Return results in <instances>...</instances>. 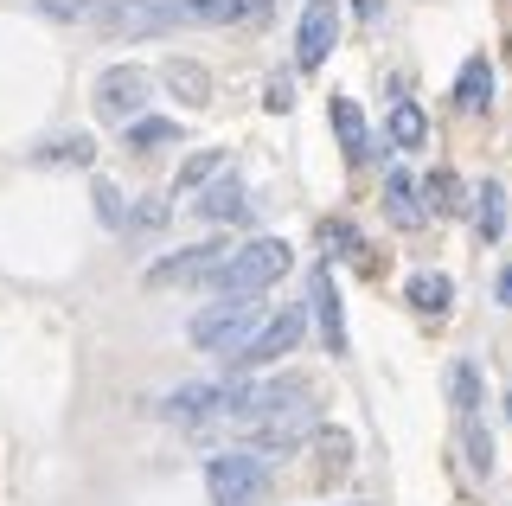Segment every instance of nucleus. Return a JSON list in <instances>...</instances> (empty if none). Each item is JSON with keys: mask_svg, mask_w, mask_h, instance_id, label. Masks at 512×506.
<instances>
[{"mask_svg": "<svg viewBox=\"0 0 512 506\" xmlns=\"http://www.w3.org/2000/svg\"><path fill=\"white\" fill-rule=\"evenodd\" d=\"M384 212H391V225H404V231H416L423 225V186L410 180V173H384Z\"/></svg>", "mask_w": 512, "mask_h": 506, "instance_id": "f8f14e48", "label": "nucleus"}, {"mask_svg": "<svg viewBox=\"0 0 512 506\" xmlns=\"http://www.w3.org/2000/svg\"><path fill=\"white\" fill-rule=\"evenodd\" d=\"M269 13V0H186V20H205V26H237V20H256Z\"/></svg>", "mask_w": 512, "mask_h": 506, "instance_id": "f3484780", "label": "nucleus"}, {"mask_svg": "<svg viewBox=\"0 0 512 506\" xmlns=\"http://www.w3.org/2000/svg\"><path fill=\"white\" fill-rule=\"evenodd\" d=\"M474 231L487 237V244H500V237H506V186L500 180H480V193H474Z\"/></svg>", "mask_w": 512, "mask_h": 506, "instance_id": "dca6fc26", "label": "nucleus"}, {"mask_svg": "<svg viewBox=\"0 0 512 506\" xmlns=\"http://www.w3.org/2000/svg\"><path fill=\"white\" fill-rule=\"evenodd\" d=\"M224 167V154L218 148H205V154H192V161L180 167V180H173V193H192V186H205V180H212V173Z\"/></svg>", "mask_w": 512, "mask_h": 506, "instance_id": "393cba45", "label": "nucleus"}, {"mask_svg": "<svg viewBox=\"0 0 512 506\" xmlns=\"http://www.w3.org/2000/svg\"><path fill=\"white\" fill-rule=\"evenodd\" d=\"M327 109H333V135H340V148L352 154V161H365V154H372V135H365L359 103H352V97H333Z\"/></svg>", "mask_w": 512, "mask_h": 506, "instance_id": "a211bd4d", "label": "nucleus"}, {"mask_svg": "<svg viewBox=\"0 0 512 506\" xmlns=\"http://www.w3.org/2000/svg\"><path fill=\"white\" fill-rule=\"evenodd\" d=\"M96 218H103V225H122V218H128V205H122L116 186H96Z\"/></svg>", "mask_w": 512, "mask_h": 506, "instance_id": "cd10ccee", "label": "nucleus"}, {"mask_svg": "<svg viewBox=\"0 0 512 506\" xmlns=\"http://www.w3.org/2000/svg\"><path fill=\"white\" fill-rule=\"evenodd\" d=\"M160 410L180 417V423H199V417H212V410H224V385H180Z\"/></svg>", "mask_w": 512, "mask_h": 506, "instance_id": "2eb2a0df", "label": "nucleus"}, {"mask_svg": "<svg viewBox=\"0 0 512 506\" xmlns=\"http://www.w3.org/2000/svg\"><path fill=\"white\" fill-rule=\"evenodd\" d=\"M205 487H212V506H250L269 487V462L263 455H212Z\"/></svg>", "mask_w": 512, "mask_h": 506, "instance_id": "20e7f679", "label": "nucleus"}, {"mask_svg": "<svg viewBox=\"0 0 512 506\" xmlns=\"http://www.w3.org/2000/svg\"><path fill=\"white\" fill-rule=\"evenodd\" d=\"M160 84H167V90H173V97H180L186 109L212 103V71H205V65H192V58H167V65H160Z\"/></svg>", "mask_w": 512, "mask_h": 506, "instance_id": "9b49d317", "label": "nucleus"}, {"mask_svg": "<svg viewBox=\"0 0 512 506\" xmlns=\"http://www.w3.org/2000/svg\"><path fill=\"white\" fill-rule=\"evenodd\" d=\"M301 334H308V314H301V308H282L276 321H263L244 346H237V353H224V359H231L237 372H244V366H276L282 353H295V346H301Z\"/></svg>", "mask_w": 512, "mask_h": 506, "instance_id": "39448f33", "label": "nucleus"}, {"mask_svg": "<svg viewBox=\"0 0 512 506\" xmlns=\"http://www.w3.org/2000/svg\"><path fill=\"white\" fill-rule=\"evenodd\" d=\"M455 103H461V109H487V103H493V65H487V58H468V65H461Z\"/></svg>", "mask_w": 512, "mask_h": 506, "instance_id": "aec40b11", "label": "nucleus"}, {"mask_svg": "<svg viewBox=\"0 0 512 506\" xmlns=\"http://www.w3.org/2000/svg\"><path fill=\"white\" fill-rule=\"evenodd\" d=\"M308 302H314V327H320V340H327V353H346V314H340V289H333L327 270H314Z\"/></svg>", "mask_w": 512, "mask_h": 506, "instance_id": "9d476101", "label": "nucleus"}, {"mask_svg": "<svg viewBox=\"0 0 512 506\" xmlns=\"http://www.w3.org/2000/svg\"><path fill=\"white\" fill-rule=\"evenodd\" d=\"M327 237H333V244L346 250V257H359V231H352L346 218H333V225H327Z\"/></svg>", "mask_w": 512, "mask_h": 506, "instance_id": "2f4dec72", "label": "nucleus"}, {"mask_svg": "<svg viewBox=\"0 0 512 506\" xmlns=\"http://www.w3.org/2000/svg\"><path fill=\"white\" fill-rule=\"evenodd\" d=\"M231 257H237L231 237H212V244H192V250H180V257H160L148 270V282L154 289H167V282H218Z\"/></svg>", "mask_w": 512, "mask_h": 506, "instance_id": "423d86ee", "label": "nucleus"}, {"mask_svg": "<svg viewBox=\"0 0 512 506\" xmlns=\"http://www.w3.org/2000/svg\"><path fill=\"white\" fill-rule=\"evenodd\" d=\"M199 218H212V225H237V218H250V193L237 180H212L199 199Z\"/></svg>", "mask_w": 512, "mask_h": 506, "instance_id": "ddd939ff", "label": "nucleus"}, {"mask_svg": "<svg viewBox=\"0 0 512 506\" xmlns=\"http://www.w3.org/2000/svg\"><path fill=\"white\" fill-rule=\"evenodd\" d=\"M333 39H340V7H333V0H308V7H301V33H295V65L320 71L327 52H333Z\"/></svg>", "mask_w": 512, "mask_h": 506, "instance_id": "1a4fd4ad", "label": "nucleus"}, {"mask_svg": "<svg viewBox=\"0 0 512 506\" xmlns=\"http://www.w3.org/2000/svg\"><path fill=\"white\" fill-rule=\"evenodd\" d=\"M301 404H308V378L301 372L256 378V385H224V417H237V423H276Z\"/></svg>", "mask_w": 512, "mask_h": 506, "instance_id": "f257e3e1", "label": "nucleus"}, {"mask_svg": "<svg viewBox=\"0 0 512 506\" xmlns=\"http://www.w3.org/2000/svg\"><path fill=\"white\" fill-rule=\"evenodd\" d=\"M39 13H52V20H90V0H39Z\"/></svg>", "mask_w": 512, "mask_h": 506, "instance_id": "c85d7f7f", "label": "nucleus"}, {"mask_svg": "<svg viewBox=\"0 0 512 506\" xmlns=\"http://www.w3.org/2000/svg\"><path fill=\"white\" fill-rule=\"evenodd\" d=\"M263 109H269V116H288V109H295V84H288V77H269Z\"/></svg>", "mask_w": 512, "mask_h": 506, "instance_id": "bb28decb", "label": "nucleus"}, {"mask_svg": "<svg viewBox=\"0 0 512 506\" xmlns=\"http://www.w3.org/2000/svg\"><path fill=\"white\" fill-rule=\"evenodd\" d=\"M468 462H474L480 474L493 468V442H487V430H468Z\"/></svg>", "mask_w": 512, "mask_h": 506, "instance_id": "7c9ffc66", "label": "nucleus"}, {"mask_svg": "<svg viewBox=\"0 0 512 506\" xmlns=\"http://www.w3.org/2000/svg\"><path fill=\"white\" fill-rule=\"evenodd\" d=\"M250 308H256V295H218L212 308H199L192 314V346H205V353H224V346H244L237 334H244V321H250Z\"/></svg>", "mask_w": 512, "mask_h": 506, "instance_id": "0eeeda50", "label": "nucleus"}, {"mask_svg": "<svg viewBox=\"0 0 512 506\" xmlns=\"http://www.w3.org/2000/svg\"><path fill=\"white\" fill-rule=\"evenodd\" d=\"M391 141L397 148H423L429 141V122H423V109H416L410 97H397V109H391Z\"/></svg>", "mask_w": 512, "mask_h": 506, "instance_id": "412c9836", "label": "nucleus"}, {"mask_svg": "<svg viewBox=\"0 0 512 506\" xmlns=\"http://www.w3.org/2000/svg\"><path fill=\"white\" fill-rule=\"evenodd\" d=\"M423 205H429L436 218H455L461 205H468V193H461V173H455V167H429V173H423Z\"/></svg>", "mask_w": 512, "mask_h": 506, "instance_id": "4468645a", "label": "nucleus"}, {"mask_svg": "<svg viewBox=\"0 0 512 506\" xmlns=\"http://www.w3.org/2000/svg\"><path fill=\"white\" fill-rule=\"evenodd\" d=\"M448 398H455L461 417H474V404H480V372H474V366H455V372H448Z\"/></svg>", "mask_w": 512, "mask_h": 506, "instance_id": "a878e982", "label": "nucleus"}, {"mask_svg": "<svg viewBox=\"0 0 512 506\" xmlns=\"http://www.w3.org/2000/svg\"><path fill=\"white\" fill-rule=\"evenodd\" d=\"M45 161H58V167H90V161H96V141H90V135H58L52 148H45Z\"/></svg>", "mask_w": 512, "mask_h": 506, "instance_id": "5701e85b", "label": "nucleus"}, {"mask_svg": "<svg viewBox=\"0 0 512 506\" xmlns=\"http://www.w3.org/2000/svg\"><path fill=\"white\" fill-rule=\"evenodd\" d=\"M148 84L154 77L141 71V65H109L103 77H96V116L109 122V129H135L141 122V109H148Z\"/></svg>", "mask_w": 512, "mask_h": 506, "instance_id": "7ed1b4c3", "label": "nucleus"}, {"mask_svg": "<svg viewBox=\"0 0 512 506\" xmlns=\"http://www.w3.org/2000/svg\"><path fill=\"white\" fill-rule=\"evenodd\" d=\"M308 430H314V417H308V404H301V410H288V417H276V423H256V449L282 455V449H295Z\"/></svg>", "mask_w": 512, "mask_h": 506, "instance_id": "6ab92c4d", "label": "nucleus"}, {"mask_svg": "<svg viewBox=\"0 0 512 506\" xmlns=\"http://www.w3.org/2000/svg\"><path fill=\"white\" fill-rule=\"evenodd\" d=\"M500 302H506V308H512V270H506V276H500Z\"/></svg>", "mask_w": 512, "mask_h": 506, "instance_id": "473e14b6", "label": "nucleus"}, {"mask_svg": "<svg viewBox=\"0 0 512 506\" xmlns=\"http://www.w3.org/2000/svg\"><path fill=\"white\" fill-rule=\"evenodd\" d=\"M410 308L416 314H448V276H410Z\"/></svg>", "mask_w": 512, "mask_h": 506, "instance_id": "4be33fe9", "label": "nucleus"}, {"mask_svg": "<svg viewBox=\"0 0 512 506\" xmlns=\"http://www.w3.org/2000/svg\"><path fill=\"white\" fill-rule=\"evenodd\" d=\"M167 141H173L167 116H141L135 129H128V148H135V154H154V148H167Z\"/></svg>", "mask_w": 512, "mask_h": 506, "instance_id": "b1692460", "label": "nucleus"}, {"mask_svg": "<svg viewBox=\"0 0 512 506\" xmlns=\"http://www.w3.org/2000/svg\"><path fill=\"white\" fill-rule=\"evenodd\" d=\"M288 244L282 237H256V244H237V257L224 263V276L212 282L218 295H263V289H276V282L288 276Z\"/></svg>", "mask_w": 512, "mask_h": 506, "instance_id": "f03ea898", "label": "nucleus"}, {"mask_svg": "<svg viewBox=\"0 0 512 506\" xmlns=\"http://www.w3.org/2000/svg\"><path fill=\"white\" fill-rule=\"evenodd\" d=\"M128 218H135V225H141V231H154V225H167V199H141V205H135V212H128Z\"/></svg>", "mask_w": 512, "mask_h": 506, "instance_id": "c756f323", "label": "nucleus"}, {"mask_svg": "<svg viewBox=\"0 0 512 506\" xmlns=\"http://www.w3.org/2000/svg\"><path fill=\"white\" fill-rule=\"evenodd\" d=\"M90 26H103V33H167L173 13L167 0H90Z\"/></svg>", "mask_w": 512, "mask_h": 506, "instance_id": "6e6552de", "label": "nucleus"}]
</instances>
